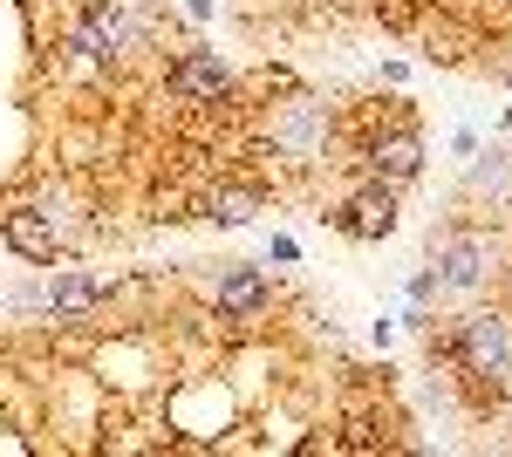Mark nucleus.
I'll return each mask as SVG.
<instances>
[{
	"label": "nucleus",
	"mask_w": 512,
	"mask_h": 457,
	"mask_svg": "<svg viewBox=\"0 0 512 457\" xmlns=\"http://www.w3.org/2000/svg\"><path fill=\"white\" fill-rule=\"evenodd\" d=\"M164 96H171V103H192V110H226V103H239V76H233V62H226L219 48L185 41V48L164 62Z\"/></svg>",
	"instance_id": "nucleus-1"
},
{
	"label": "nucleus",
	"mask_w": 512,
	"mask_h": 457,
	"mask_svg": "<svg viewBox=\"0 0 512 457\" xmlns=\"http://www.w3.org/2000/svg\"><path fill=\"white\" fill-rule=\"evenodd\" d=\"M499 267V253H492V232L472 226V219H444L431 226V273L444 280V294H472L485 287V273Z\"/></svg>",
	"instance_id": "nucleus-2"
},
{
	"label": "nucleus",
	"mask_w": 512,
	"mask_h": 457,
	"mask_svg": "<svg viewBox=\"0 0 512 457\" xmlns=\"http://www.w3.org/2000/svg\"><path fill=\"white\" fill-rule=\"evenodd\" d=\"M396 212H403V191H396V185H383V178H355L349 198H328L315 219H321V226H335L342 239L376 246V239H390V232H396Z\"/></svg>",
	"instance_id": "nucleus-3"
},
{
	"label": "nucleus",
	"mask_w": 512,
	"mask_h": 457,
	"mask_svg": "<svg viewBox=\"0 0 512 457\" xmlns=\"http://www.w3.org/2000/svg\"><path fill=\"white\" fill-rule=\"evenodd\" d=\"M205 301L219 307V321H233V328H260L267 314H274L280 287L267 280L260 267H239V260H219V267L205 273Z\"/></svg>",
	"instance_id": "nucleus-4"
},
{
	"label": "nucleus",
	"mask_w": 512,
	"mask_h": 457,
	"mask_svg": "<svg viewBox=\"0 0 512 457\" xmlns=\"http://www.w3.org/2000/svg\"><path fill=\"white\" fill-rule=\"evenodd\" d=\"M0 246L21 253L28 267H62V253H69L62 226H55L41 205H7V212H0Z\"/></svg>",
	"instance_id": "nucleus-5"
},
{
	"label": "nucleus",
	"mask_w": 512,
	"mask_h": 457,
	"mask_svg": "<svg viewBox=\"0 0 512 457\" xmlns=\"http://www.w3.org/2000/svg\"><path fill=\"white\" fill-rule=\"evenodd\" d=\"M260 212H267L260 178H219L212 191H198V219H212V226H253Z\"/></svg>",
	"instance_id": "nucleus-6"
},
{
	"label": "nucleus",
	"mask_w": 512,
	"mask_h": 457,
	"mask_svg": "<svg viewBox=\"0 0 512 457\" xmlns=\"http://www.w3.org/2000/svg\"><path fill=\"white\" fill-rule=\"evenodd\" d=\"M431 301H444V280L431 267H417L410 273V307H431Z\"/></svg>",
	"instance_id": "nucleus-7"
},
{
	"label": "nucleus",
	"mask_w": 512,
	"mask_h": 457,
	"mask_svg": "<svg viewBox=\"0 0 512 457\" xmlns=\"http://www.w3.org/2000/svg\"><path fill=\"white\" fill-rule=\"evenodd\" d=\"M267 253H274L280 267H301V246H294V239H287V232H274V246H267Z\"/></svg>",
	"instance_id": "nucleus-8"
},
{
	"label": "nucleus",
	"mask_w": 512,
	"mask_h": 457,
	"mask_svg": "<svg viewBox=\"0 0 512 457\" xmlns=\"http://www.w3.org/2000/svg\"><path fill=\"white\" fill-rule=\"evenodd\" d=\"M185 14H192V21H212V0H185Z\"/></svg>",
	"instance_id": "nucleus-9"
},
{
	"label": "nucleus",
	"mask_w": 512,
	"mask_h": 457,
	"mask_svg": "<svg viewBox=\"0 0 512 457\" xmlns=\"http://www.w3.org/2000/svg\"><path fill=\"white\" fill-rule=\"evenodd\" d=\"M0 321H7V294H0Z\"/></svg>",
	"instance_id": "nucleus-10"
}]
</instances>
